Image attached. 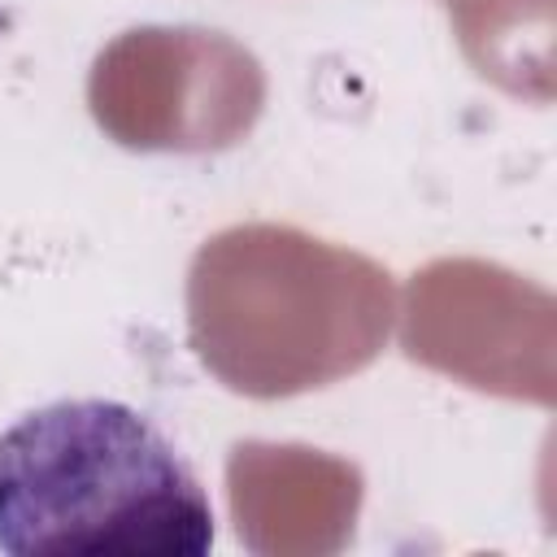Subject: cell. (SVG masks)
Masks as SVG:
<instances>
[{"instance_id":"1","label":"cell","mask_w":557,"mask_h":557,"mask_svg":"<svg viewBox=\"0 0 557 557\" xmlns=\"http://www.w3.org/2000/svg\"><path fill=\"white\" fill-rule=\"evenodd\" d=\"M9 557H205L213 505L178 448L122 400H52L0 431Z\"/></svg>"}]
</instances>
